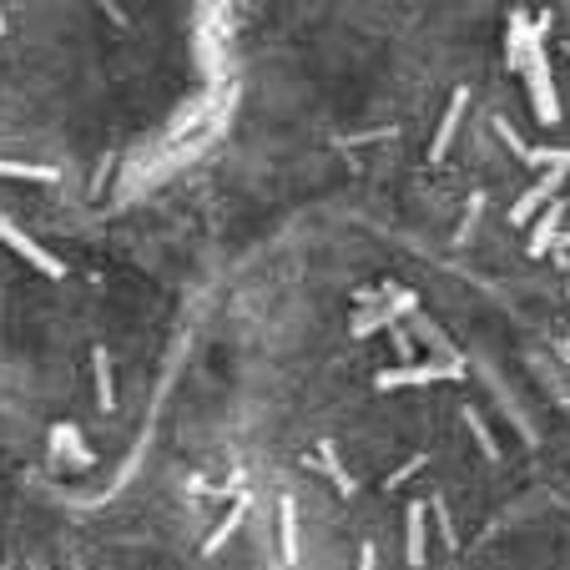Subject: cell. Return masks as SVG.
<instances>
[{
  "instance_id": "obj_7",
  "label": "cell",
  "mask_w": 570,
  "mask_h": 570,
  "mask_svg": "<svg viewBox=\"0 0 570 570\" xmlns=\"http://www.w3.org/2000/svg\"><path fill=\"white\" fill-rule=\"evenodd\" d=\"M495 131H500V141H505V147L515 151V157H525V141H520L515 131H510V121H500V117H495Z\"/></svg>"
},
{
  "instance_id": "obj_3",
  "label": "cell",
  "mask_w": 570,
  "mask_h": 570,
  "mask_svg": "<svg viewBox=\"0 0 570 570\" xmlns=\"http://www.w3.org/2000/svg\"><path fill=\"white\" fill-rule=\"evenodd\" d=\"M464 111H470V87H460V91H454V97H450V107H444L440 131H434V141H430V161H440L444 151H450V141H454V131H460Z\"/></svg>"
},
{
  "instance_id": "obj_6",
  "label": "cell",
  "mask_w": 570,
  "mask_h": 570,
  "mask_svg": "<svg viewBox=\"0 0 570 570\" xmlns=\"http://www.w3.org/2000/svg\"><path fill=\"white\" fill-rule=\"evenodd\" d=\"M525 161H540V167H556L560 177L570 173V147H535V151H525Z\"/></svg>"
},
{
  "instance_id": "obj_1",
  "label": "cell",
  "mask_w": 570,
  "mask_h": 570,
  "mask_svg": "<svg viewBox=\"0 0 570 570\" xmlns=\"http://www.w3.org/2000/svg\"><path fill=\"white\" fill-rule=\"evenodd\" d=\"M530 87V107H535L540 127H556L560 121V91H556V76H550V56H546V21L530 26V46H525V66H520Z\"/></svg>"
},
{
  "instance_id": "obj_5",
  "label": "cell",
  "mask_w": 570,
  "mask_h": 570,
  "mask_svg": "<svg viewBox=\"0 0 570 570\" xmlns=\"http://www.w3.org/2000/svg\"><path fill=\"white\" fill-rule=\"evenodd\" d=\"M530 16L525 11H510V26H505V66L510 71H520L525 66V46H530Z\"/></svg>"
},
{
  "instance_id": "obj_4",
  "label": "cell",
  "mask_w": 570,
  "mask_h": 570,
  "mask_svg": "<svg viewBox=\"0 0 570 570\" xmlns=\"http://www.w3.org/2000/svg\"><path fill=\"white\" fill-rule=\"evenodd\" d=\"M560 183H566V177H560V173H550V177H546V183L525 187V193H520V197H515V207H510V227H525V223H530V217H535V213H540V207H546V203H550V197H556V187H560Z\"/></svg>"
},
{
  "instance_id": "obj_2",
  "label": "cell",
  "mask_w": 570,
  "mask_h": 570,
  "mask_svg": "<svg viewBox=\"0 0 570 570\" xmlns=\"http://www.w3.org/2000/svg\"><path fill=\"white\" fill-rule=\"evenodd\" d=\"M560 217H566V203H546V207H540V217L530 223V237H525L530 258H546V253H550V243L560 237Z\"/></svg>"
}]
</instances>
